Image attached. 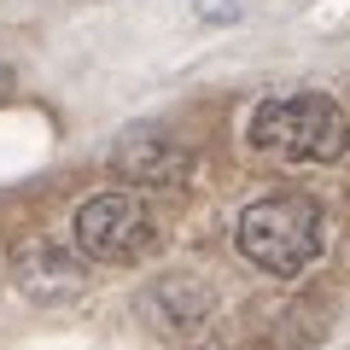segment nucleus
I'll use <instances>...</instances> for the list:
<instances>
[{
    "label": "nucleus",
    "mask_w": 350,
    "mask_h": 350,
    "mask_svg": "<svg viewBox=\"0 0 350 350\" xmlns=\"http://www.w3.org/2000/svg\"><path fill=\"white\" fill-rule=\"evenodd\" d=\"M12 94V64H0V100Z\"/></svg>",
    "instance_id": "nucleus-5"
},
{
    "label": "nucleus",
    "mask_w": 350,
    "mask_h": 350,
    "mask_svg": "<svg viewBox=\"0 0 350 350\" xmlns=\"http://www.w3.org/2000/svg\"><path fill=\"white\" fill-rule=\"evenodd\" d=\"M245 140L280 163H338L350 152V117L327 94H280L245 117Z\"/></svg>",
    "instance_id": "nucleus-2"
},
{
    "label": "nucleus",
    "mask_w": 350,
    "mask_h": 350,
    "mask_svg": "<svg viewBox=\"0 0 350 350\" xmlns=\"http://www.w3.org/2000/svg\"><path fill=\"white\" fill-rule=\"evenodd\" d=\"M234 245L251 269L275 280L304 275L327 245V222H321V204L310 193H262L239 211L234 222Z\"/></svg>",
    "instance_id": "nucleus-1"
},
{
    "label": "nucleus",
    "mask_w": 350,
    "mask_h": 350,
    "mask_svg": "<svg viewBox=\"0 0 350 350\" xmlns=\"http://www.w3.org/2000/svg\"><path fill=\"white\" fill-rule=\"evenodd\" d=\"M117 170L135 175V181H181L187 152H175L158 129H140V135H129L123 146H117Z\"/></svg>",
    "instance_id": "nucleus-4"
},
{
    "label": "nucleus",
    "mask_w": 350,
    "mask_h": 350,
    "mask_svg": "<svg viewBox=\"0 0 350 350\" xmlns=\"http://www.w3.org/2000/svg\"><path fill=\"white\" fill-rule=\"evenodd\" d=\"M76 245L94 262H129L158 245V216L135 193H94L76 211Z\"/></svg>",
    "instance_id": "nucleus-3"
}]
</instances>
